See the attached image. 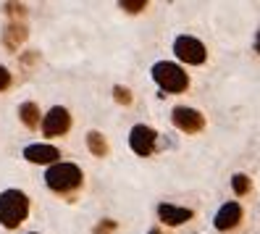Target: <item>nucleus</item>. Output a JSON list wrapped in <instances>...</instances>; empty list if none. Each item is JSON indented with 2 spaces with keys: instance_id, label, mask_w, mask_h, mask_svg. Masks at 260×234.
Returning <instances> with one entry per match:
<instances>
[{
  "instance_id": "obj_11",
  "label": "nucleus",
  "mask_w": 260,
  "mask_h": 234,
  "mask_svg": "<svg viewBox=\"0 0 260 234\" xmlns=\"http://www.w3.org/2000/svg\"><path fill=\"white\" fill-rule=\"evenodd\" d=\"M19 119H21L24 127L37 129V127H40V108H37V103H32V100L21 103V105H19Z\"/></svg>"
},
{
  "instance_id": "obj_2",
  "label": "nucleus",
  "mask_w": 260,
  "mask_h": 234,
  "mask_svg": "<svg viewBox=\"0 0 260 234\" xmlns=\"http://www.w3.org/2000/svg\"><path fill=\"white\" fill-rule=\"evenodd\" d=\"M45 184H48L53 192H60V195L74 192L76 187L82 184V168L76 163H60L58 161L55 166H50L45 171Z\"/></svg>"
},
{
  "instance_id": "obj_3",
  "label": "nucleus",
  "mask_w": 260,
  "mask_h": 234,
  "mask_svg": "<svg viewBox=\"0 0 260 234\" xmlns=\"http://www.w3.org/2000/svg\"><path fill=\"white\" fill-rule=\"evenodd\" d=\"M152 79L158 82V87L163 92H184L189 84L184 69H179L171 61H160V64L152 66Z\"/></svg>"
},
{
  "instance_id": "obj_1",
  "label": "nucleus",
  "mask_w": 260,
  "mask_h": 234,
  "mask_svg": "<svg viewBox=\"0 0 260 234\" xmlns=\"http://www.w3.org/2000/svg\"><path fill=\"white\" fill-rule=\"evenodd\" d=\"M29 216V197L21 190H6L0 192V224L6 229H16Z\"/></svg>"
},
{
  "instance_id": "obj_10",
  "label": "nucleus",
  "mask_w": 260,
  "mask_h": 234,
  "mask_svg": "<svg viewBox=\"0 0 260 234\" xmlns=\"http://www.w3.org/2000/svg\"><path fill=\"white\" fill-rule=\"evenodd\" d=\"M239 218H242L239 202H226V206H221V211L216 213V229H221V231L234 229L239 224Z\"/></svg>"
},
{
  "instance_id": "obj_16",
  "label": "nucleus",
  "mask_w": 260,
  "mask_h": 234,
  "mask_svg": "<svg viewBox=\"0 0 260 234\" xmlns=\"http://www.w3.org/2000/svg\"><path fill=\"white\" fill-rule=\"evenodd\" d=\"M8 87H11V74H8L6 66H0V92L8 90Z\"/></svg>"
},
{
  "instance_id": "obj_4",
  "label": "nucleus",
  "mask_w": 260,
  "mask_h": 234,
  "mask_svg": "<svg viewBox=\"0 0 260 234\" xmlns=\"http://www.w3.org/2000/svg\"><path fill=\"white\" fill-rule=\"evenodd\" d=\"M69 129H71V116H69L66 108H60V105L50 108L48 116L42 119V134L45 137H60Z\"/></svg>"
},
{
  "instance_id": "obj_7",
  "label": "nucleus",
  "mask_w": 260,
  "mask_h": 234,
  "mask_svg": "<svg viewBox=\"0 0 260 234\" xmlns=\"http://www.w3.org/2000/svg\"><path fill=\"white\" fill-rule=\"evenodd\" d=\"M129 145L137 155H150L152 148H155V132L145 127V124H140V127H134L129 132Z\"/></svg>"
},
{
  "instance_id": "obj_5",
  "label": "nucleus",
  "mask_w": 260,
  "mask_h": 234,
  "mask_svg": "<svg viewBox=\"0 0 260 234\" xmlns=\"http://www.w3.org/2000/svg\"><path fill=\"white\" fill-rule=\"evenodd\" d=\"M174 50H176V55L184 61V64H203L205 61V45L200 42V40H194V37H176V42H174Z\"/></svg>"
},
{
  "instance_id": "obj_15",
  "label": "nucleus",
  "mask_w": 260,
  "mask_h": 234,
  "mask_svg": "<svg viewBox=\"0 0 260 234\" xmlns=\"http://www.w3.org/2000/svg\"><path fill=\"white\" fill-rule=\"evenodd\" d=\"M113 95H116V100H118V103H124V105H129V103H132L129 90H126V87H113Z\"/></svg>"
},
{
  "instance_id": "obj_12",
  "label": "nucleus",
  "mask_w": 260,
  "mask_h": 234,
  "mask_svg": "<svg viewBox=\"0 0 260 234\" xmlns=\"http://www.w3.org/2000/svg\"><path fill=\"white\" fill-rule=\"evenodd\" d=\"M24 40H26V26H24V24H8V26H6L3 42L8 45L11 50H16Z\"/></svg>"
},
{
  "instance_id": "obj_8",
  "label": "nucleus",
  "mask_w": 260,
  "mask_h": 234,
  "mask_svg": "<svg viewBox=\"0 0 260 234\" xmlns=\"http://www.w3.org/2000/svg\"><path fill=\"white\" fill-rule=\"evenodd\" d=\"M24 158L29 161V163H45V166H55L58 163V158H60V153H58V148H53V145H26L24 148Z\"/></svg>"
},
{
  "instance_id": "obj_17",
  "label": "nucleus",
  "mask_w": 260,
  "mask_h": 234,
  "mask_svg": "<svg viewBox=\"0 0 260 234\" xmlns=\"http://www.w3.org/2000/svg\"><path fill=\"white\" fill-rule=\"evenodd\" d=\"M121 6H124V8H129L132 13H137L140 8H145V3H142V0H137V3H129V0H124V3H121Z\"/></svg>"
},
{
  "instance_id": "obj_14",
  "label": "nucleus",
  "mask_w": 260,
  "mask_h": 234,
  "mask_svg": "<svg viewBox=\"0 0 260 234\" xmlns=\"http://www.w3.org/2000/svg\"><path fill=\"white\" fill-rule=\"evenodd\" d=\"M232 187H234L237 195H244V192H250V179L244 177V174H237V177L232 179Z\"/></svg>"
},
{
  "instance_id": "obj_18",
  "label": "nucleus",
  "mask_w": 260,
  "mask_h": 234,
  "mask_svg": "<svg viewBox=\"0 0 260 234\" xmlns=\"http://www.w3.org/2000/svg\"><path fill=\"white\" fill-rule=\"evenodd\" d=\"M255 50L260 53V32H257V37H255Z\"/></svg>"
},
{
  "instance_id": "obj_13",
  "label": "nucleus",
  "mask_w": 260,
  "mask_h": 234,
  "mask_svg": "<svg viewBox=\"0 0 260 234\" xmlns=\"http://www.w3.org/2000/svg\"><path fill=\"white\" fill-rule=\"evenodd\" d=\"M87 148L92 150V155H98V158H103L105 153H108V145H105V137L100 132H89L87 134Z\"/></svg>"
},
{
  "instance_id": "obj_19",
  "label": "nucleus",
  "mask_w": 260,
  "mask_h": 234,
  "mask_svg": "<svg viewBox=\"0 0 260 234\" xmlns=\"http://www.w3.org/2000/svg\"><path fill=\"white\" fill-rule=\"evenodd\" d=\"M150 234H160V231H158V229H152V231H150Z\"/></svg>"
},
{
  "instance_id": "obj_9",
  "label": "nucleus",
  "mask_w": 260,
  "mask_h": 234,
  "mask_svg": "<svg viewBox=\"0 0 260 234\" xmlns=\"http://www.w3.org/2000/svg\"><path fill=\"white\" fill-rule=\"evenodd\" d=\"M158 216H160V221L168 224V226H181V224H187L192 218V211L171 206V202H160V206H158Z\"/></svg>"
},
{
  "instance_id": "obj_20",
  "label": "nucleus",
  "mask_w": 260,
  "mask_h": 234,
  "mask_svg": "<svg viewBox=\"0 0 260 234\" xmlns=\"http://www.w3.org/2000/svg\"><path fill=\"white\" fill-rule=\"evenodd\" d=\"M29 234H37V231H29Z\"/></svg>"
},
{
  "instance_id": "obj_6",
  "label": "nucleus",
  "mask_w": 260,
  "mask_h": 234,
  "mask_svg": "<svg viewBox=\"0 0 260 234\" xmlns=\"http://www.w3.org/2000/svg\"><path fill=\"white\" fill-rule=\"evenodd\" d=\"M171 121H174V127H179L181 132H200L205 127V119L200 111H194V108H187V105H181V108H174V113H171Z\"/></svg>"
}]
</instances>
